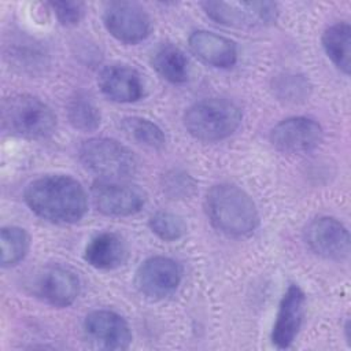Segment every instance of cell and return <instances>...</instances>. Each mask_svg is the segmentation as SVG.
Listing matches in <instances>:
<instances>
[{
    "label": "cell",
    "instance_id": "7",
    "mask_svg": "<svg viewBox=\"0 0 351 351\" xmlns=\"http://www.w3.org/2000/svg\"><path fill=\"white\" fill-rule=\"evenodd\" d=\"M107 32L121 43L137 44L151 32V18L145 10L133 1H110L103 12Z\"/></svg>",
    "mask_w": 351,
    "mask_h": 351
},
{
    "label": "cell",
    "instance_id": "4",
    "mask_svg": "<svg viewBox=\"0 0 351 351\" xmlns=\"http://www.w3.org/2000/svg\"><path fill=\"white\" fill-rule=\"evenodd\" d=\"M240 122V108L226 99L200 100L184 114L185 129L202 141L223 140L234 133Z\"/></svg>",
    "mask_w": 351,
    "mask_h": 351
},
{
    "label": "cell",
    "instance_id": "8",
    "mask_svg": "<svg viewBox=\"0 0 351 351\" xmlns=\"http://www.w3.org/2000/svg\"><path fill=\"white\" fill-rule=\"evenodd\" d=\"M182 277L181 266L167 256H152L144 261L134 276L138 292L151 300L170 296L178 288Z\"/></svg>",
    "mask_w": 351,
    "mask_h": 351
},
{
    "label": "cell",
    "instance_id": "18",
    "mask_svg": "<svg viewBox=\"0 0 351 351\" xmlns=\"http://www.w3.org/2000/svg\"><path fill=\"white\" fill-rule=\"evenodd\" d=\"M152 67L171 84H182L189 77V62L185 53L173 44L160 45L152 55Z\"/></svg>",
    "mask_w": 351,
    "mask_h": 351
},
{
    "label": "cell",
    "instance_id": "11",
    "mask_svg": "<svg viewBox=\"0 0 351 351\" xmlns=\"http://www.w3.org/2000/svg\"><path fill=\"white\" fill-rule=\"evenodd\" d=\"M322 129L307 117H291L278 122L270 132L271 144L284 154H306L318 147Z\"/></svg>",
    "mask_w": 351,
    "mask_h": 351
},
{
    "label": "cell",
    "instance_id": "14",
    "mask_svg": "<svg viewBox=\"0 0 351 351\" xmlns=\"http://www.w3.org/2000/svg\"><path fill=\"white\" fill-rule=\"evenodd\" d=\"M106 97L117 103H133L144 96V84L140 74L125 64L104 67L97 80Z\"/></svg>",
    "mask_w": 351,
    "mask_h": 351
},
{
    "label": "cell",
    "instance_id": "5",
    "mask_svg": "<svg viewBox=\"0 0 351 351\" xmlns=\"http://www.w3.org/2000/svg\"><path fill=\"white\" fill-rule=\"evenodd\" d=\"M78 155L89 171L106 180H125L137 171L133 152L112 138H89L81 144Z\"/></svg>",
    "mask_w": 351,
    "mask_h": 351
},
{
    "label": "cell",
    "instance_id": "21",
    "mask_svg": "<svg viewBox=\"0 0 351 351\" xmlns=\"http://www.w3.org/2000/svg\"><path fill=\"white\" fill-rule=\"evenodd\" d=\"M3 267L19 263L29 250V236L18 226H4L0 233Z\"/></svg>",
    "mask_w": 351,
    "mask_h": 351
},
{
    "label": "cell",
    "instance_id": "15",
    "mask_svg": "<svg viewBox=\"0 0 351 351\" xmlns=\"http://www.w3.org/2000/svg\"><path fill=\"white\" fill-rule=\"evenodd\" d=\"M37 295L55 307L73 304L80 293V281L75 273L62 266L44 270L37 280Z\"/></svg>",
    "mask_w": 351,
    "mask_h": 351
},
{
    "label": "cell",
    "instance_id": "2",
    "mask_svg": "<svg viewBox=\"0 0 351 351\" xmlns=\"http://www.w3.org/2000/svg\"><path fill=\"white\" fill-rule=\"evenodd\" d=\"M204 207L211 225L226 236H248L259 222L251 196L232 184L214 185L206 195Z\"/></svg>",
    "mask_w": 351,
    "mask_h": 351
},
{
    "label": "cell",
    "instance_id": "1",
    "mask_svg": "<svg viewBox=\"0 0 351 351\" xmlns=\"http://www.w3.org/2000/svg\"><path fill=\"white\" fill-rule=\"evenodd\" d=\"M25 202L43 219L55 223H74L88 210L82 185L70 176L51 174L32 181L25 189Z\"/></svg>",
    "mask_w": 351,
    "mask_h": 351
},
{
    "label": "cell",
    "instance_id": "20",
    "mask_svg": "<svg viewBox=\"0 0 351 351\" xmlns=\"http://www.w3.org/2000/svg\"><path fill=\"white\" fill-rule=\"evenodd\" d=\"M121 129L136 144L151 149H160L166 144L163 130L149 119L141 117H129L121 121Z\"/></svg>",
    "mask_w": 351,
    "mask_h": 351
},
{
    "label": "cell",
    "instance_id": "3",
    "mask_svg": "<svg viewBox=\"0 0 351 351\" xmlns=\"http://www.w3.org/2000/svg\"><path fill=\"white\" fill-rule=\"evenodd\" d=\"M3 128L25 138H47L56 128L52 108L32 95H14L1 104Z\"/></svg>",
    "mask_w": 351,
    "mask_h": 351
},
{
    "label": "cell",
    "instance_id": "9",
    "mask_svg": "<svg viewBox=\"0 0 351 351\" xmlns=\"http://www.w3.org/2000/svg\"><path fill=\"white\" fill-rule=\"evenodd\" d=\"M307 247L318 256L341 261L350 252V234L347 228L332 217H318L304 229Z\"/></svg>",
    "mask_w": 351,
    "mask_h": 351
},
{
    "label": "cell",
    "instance_id": "13",
    "mask_svg": "<svg viewBox=\"0 0 351 351\" xmlns=\"http://www.w3.org/2000/svg\"><path fill=\"white\" fill-rule=\"evenodd\" d=\"M304 292L295 284L282 295L270 336L277 348H288L296 339L304 315Z\"/></svg>",
    "mask_w": 351,
    "mask_h": 351
},
{
    "label": "cell",
    "instance_id": "24",
    "mask_svg": "<svg viewBox=\"0 0 351 351\" xmlns=\"http://www.w3.org/2000/svg\"><path fill=\"white\" fill-rule=\"evenodd\" d=\"M49 7L63 26L77 25L84 15V4L81 1H51Z\"/></svg>",
    "mask_w": 351,
    "mask_h": 351
},
{
    "label": "cell",
    "instance_id": "12",
    "mask_svg": "<svg viewBox=\"0 0 351 351\" xmlns=\"http://www.w3.org/2000/svg\"><path fill=\"white\" fill-rule=\"evenodd\" d=\"M86 339L96 348L125 350L132 341V330L126 319L111 310H95L84 321Z\"/></svg>",
    "mask_w": 351,
    "mask_h": 351
},
{
    "label": "cell",
    "instance_id": "19",
    "mask_svg": "<svg viewBox=\"0 0 351 351\" xmlns=\"http://www.w3.org/2000/svg\"><path fill=\"white\" fill-rule=\"evenodd\" d=\"M322 47L332 63L344 74L350 73L351 27L346 22L329 26L322 34Z\"/></svg>",
    "mask_w": 351,
    "mask_h": 351
},
{
    "label": "cell",
    "instance_id": "17",
    "mask_svg": "<svg viewBox=\"0 0 351 351\" xmlns=\"http://www.w3.org/2000/svg\"><path fill=\"white\" fill-rule=\"evenodd\" d=\"M128 251L121 236L112 232H103L90 239L85 247V261L100 270L119 267L126 259Z\"/></svg>",
    "mask_w": 351,
    "mask_h": 351
},
{
    "label": "cell",
    "instance_id": "23",
    "mask_svg": "<svg viewBox=\"0 0 351 351\" xmlns=\"http://www.w3.org/2000/svg\"><path fill=\"white\" fill-rule=\"evenodd\" d=\"M149 229L154 234L165 241L180 240L186 233V225L184 219L169 211H158L149 217Z\"/></svg>",
    "mask_w": 351,
    "mask_h": 351
},
{
    "label": "cell",
    "instance_id": "22",
    "mask_svg": "<svg viewBox=\"0 0 351 351\" xmlns=\"http://www.w3.org/2000/svg\"><path fill=\"white\" fill-rule=\"evenodd\" d=\"M67 117L70 123L82 132H92L100 125L99 108L86 97L77 96L69 103Z\"/></svg>",
    "mask_w": 351,
    "mask_h": 351
},
{
    "label": "cell",
    "instance_id": "25",
    "mask_svg": "<svg viewBox=\"0 0 351 351\" xmlns=\"http://www.w3.org/2000/svg\"><path fill=\"white\" fill-rule=\"evenodd\" d=\"M193 186L195 184L188 174L173 171L171 174L166 176L163 189L173 197H184L193 191Z\"/></svg>",
    "mask_w": 351,
    "mask_h": 351
},
{
    "label": "cell",
    "instance_id": "16",
    "mask_svg": "<svg viewBox=\"0 0 351 351\" xmlns=\"http://www.w3.org/2000/svg\"><path fill=\"white\" fill-rule=\"evenodd\" d=\"M188 41L191 51L213 67L229 69L237 60L236 44L223 36L207 30H196L189 36Z\"/></svg>",
    "mask_w": 351,
    "mask_h": 351
},
{
    "label": "cell",
    "instance_id": "10",
    "mask_svg": "<svg viewBox=\"0 0 351 351\" xmlns=\"http://www.w3.org/2000/svg\"><path fill=\"white\" fill-rule=\"evenodd\" d=\"M206 14L215 22L226 26H250L254 23H271L277 19V4L271 1L202 3Z\"/></svg>",
    "mask_w": 351,
    "mask_h": 351
},
{
    "label": "cell",
    "instance_id": "6",
    "mask_svg": "<svg viewBox=\"0 0 351 351\" xmlns=\"http://www.w3.org/2000/svg\"><path fill=\"white\" fill-rule=\"evenodd\" d=\"M90 196L95 207L104 215L128 217L145 204V193L122 180L100 178L92 184Z\"/></svg>",
    "mask_w": 351,
    "mask_h": 351
}]
</instances>
